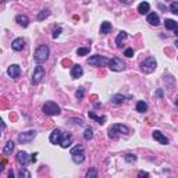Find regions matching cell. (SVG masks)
Here are the masks:
<instances>
[{
  "label": "cell",
  "instance_id": "6da1fadb",
  "mask_svg": "<svg viewBox=\"0 0 178 178\" xmlns=\"http://www.w3.org/2000/svg\"><path fill=\"white\" fill-rule=\"evenodd\" d=\"M49 55H50V49H49V46L40 45L39 47H36L35 53H33V59H35V61H36L38 66H40V64H43L49 59Z\"/></svg>",
  "mask_w": 178,
  "mask_h": 178
},
{
  "label": "cell",
  "instance_id": "7a4b0ae2",
  "mask_svg": "<svg viewBox=\"0 0 178 178\" xmlns=\"http://www.w3.org/2000/svg\"><path fill=\"white\" fill-rule=\"evenodd\" d=\"M86 63L92 67H106V66H109L110 59L104 57V56H100V55H95L88 59Z\"/></svg>",
  "mask_w": 178,
  "mask_h": 178
},
{
  "label": "cell",
  "instance_id": "3957f363",
  "mask_svg": "<svg viewBox=\"0 0 178 178\" xmlns=\"http://www.w3.org/2000/svg\"><path fill=\"white\" fill-rule=\"evenodd\" d=\"M71 159L75 164H81L85 161V152H84V146L82 145H77L75 148L71 149Z\"/></svg>",
  "mask_w": 178,
  "mask_h": 178
},
{
  "label": "cell",
  "instance_id": "277c9868",
  "mask_svg": "<svg viewBox=\"0 0 178 178\" xmlns=\"http://www.w3.org/2000/svg\"><path fill=\"white\" fill-rule=\"evenodd\" d=\"M118 134H130V128L127 125H123V124H114L109 128V138L110 139H116Z\"/></svg>",
  "mask_w": 178,
  "mask_h": 178
},
{
  "label": "cell",
  "instance_id": "5b68a950",
  "mask_svg": "<svg viewBox=\"0 0 178 178\" xmlns=\"http://www.w3.org/2000/svg\"><path fill=\"white\" fill-rule=\"evenodd\" d=\"M156 67H157V61L154 57H148L145 61L141 63V70H142V73H145V74H152L156 70Z\"/></svg>",
  "mask_w": 178,
  "mask_h": 178
},
{
  "label": "cell",
  "instance_id": "8992f818",
  "mask_svg": "<svg viewBox=\"0 0 178 178\" xmlns=\"http://www.w3.org/2000/svg\"><path fill=\"white\" fill-rule=\"evenodd\" d=\"M43 113L47 116H59L61 113L60 106L55 102H46L43 104Z\"/></svg>",
  "mask_w": 178,
  "mask_h": 178
},
{
  "label": "cell",
  "instance_id": "52a82bcc",
  "mask_svg": "<svg viewBox=\"0 0 178 178\" xmlns=\"http://www.w3.org/2000/svg\"><path fill=\"white\" fill-rule=\"evenodd\" d=\"M45 75H46L45 68L42 66H36L35 70H33V74H32V84L33 85L40 84L43 81V78H45Z\"/></svg>",
  "mask_w": 178,
  "mask_h": 178
},
{
  "label": "cell",
  "instance_id": "ba28073f",
  "mask_svg": "<svg viewBox=\"0 0 178 178\" xmlns=\"http://www.w3.org/2000/svg\"><path fill=\"white\" fill-rule=\"evenodd\" d=\"M107 67H109L112 71L120 73V71H124V70H125V63H124L120 57H113V59H110V63Z\"/></svg>",
  "mask_w": 178,
  "mask_h": 178
},
{
  "label": "cell",
  "instance_id": "9c48e42d",
  "mask_svg": "<svg viewBox=\"0 0 178 178\" xmlns=\"http://www.w3.org/2000/svg\"><path fill=\"white\" fill-rule=\"evenodd\" d=\"M36 136V131L35 130H29V131H25V132H21L18 135V142L20 143H29L31 141H33Z\"/></svg>",
  "mask_w": 178,
  "mask_h": 178
},
{
  "label": "cell",
  "instance_id": "30bf717a",
  "mask_svg": "<svg viewBox=\"0 0 178 178\" xmlns=\"http://www.w3.org/2000/svg\"><path fill=\"white\" fill-rule=\"evenodd\" d=\"M17 161H18V164L21 167H27L28 164L31 163V156L27 153V152L21 150L17 153Z\"/></svg>",
  "mask_w": 178,
  "mask_h": 178
},
{
  "label": "cell",
  "instance_id": "8fae6325",
  "mask_svg": "<svg viewBox=\"0 0 178 178\" xmlns=\"http://www.w3.org/2000/svg\"><path fill=\"white\" fill-rule=\"evenodd\" d=\"M73 135L70 132H66V134H63L61 135V139H60V143L59 145L61 146L63 149H67V148H70V146L73 145Z\"/></svg>",
  "mask_w": 178,
  "mask_h": 178
},
{
  "label": "cell",
  "instance_id": "7c38bea8",
  "mask_svg": "<svg viewBox=\"0 0 178 178\" xmlns=\"http://www.w3.org/2000/svg\"><path fill=\"white\" fill-rule=\"evenodd\" d=\"M7 74H9L10 78L17 79L20 77V74H21V68H20L18 64H11V66L7 68Z\"/></svg>",
  "mask_w": 178,
  "mask_h": 178
},
{
  "label": "cell",
  "instance_id": "4fadbf2b",
  "mask_svg": "<svg viewBox=\"0 0 178 178\" xmlns=\"http://www.w3.org/2000/svg\"><path fill=\"white\" fill-rule=\"evenodd\" d=\"M61 135H63V132H61L59 128L51 131V134L49 135V141H50L51 145H59V143H60V139H61Z\"/></svg>",
  "mask_w": 178,
  "mask_h": 178
},
{
  "label": "cell",
  "instance_id": "5bb4252c",
  "mask_svg": "<svg viewBox=\"0 0 178 178\" xmlns=\"http://www.w3.org/2000/svg\"><path fill=\"white\" fill-rule=\"evenodd\" d=\"M152 138H153L156 142L161 143V145H169V138L164 136V134H161L160 131H157V130L152 132Z\"/></svg>",
  "mask_w": 178,
  "mask_h": 178
},
{
  "label": "cell",
  "instance_id": "9a60e30c",
  "mask_svg": "<svg viewBox=\"0 0 178 178\" xmlns=\"http://www.w3.org/2000/svg\"><path fill=\"white\" fill-rule=\"evenodd\" d=\"M24 47H25V39H22V38H17V39H14L11 42V49L15 51H21Z\"/></svg>",
  "mask_w": 178,
  "mask_h": 178
},
{
  "label": "cell",
  "instance_id": "2e32d148",
  "mask_svg": "<svg viewBox=\"0 0 178 178\" xmlns=\"http://www.w3.org/2000/svg\"><path fill=\"white\" fill-rule=\"evenodd\" d=\"M82 75H84V70H82V67L79 66V64L73 66V68H71V78L77 79V78H81Z\"/></svg>",
  "mask_w": 178,
  "mask_h": 178
},
{
  "label": "cell",
  "instance_id": "e0dca14e",
  "mask_svg": "<svg viewBox=\"0 0 178 178\" xmlns=\"http://www.w3.org/2000/svg\"><path fill=\"white\" fill-rule=\"evenodd\" d=\"M15 22H17L18 25H21L22 28H27L28 25H29V18L24 14H18L17 17H15Z\"/></svg>",
  "mask_w": 178,
  "mask_h": 178
},
{
  "label": "cell",
  "instance_id": "ac0fdd59",
  "mask_svg": "<svg viewBox=\"0 0 178 178\" xmlns=\"http://www.w3.org/2000/svg\"><path fill=\"white\" fill-rule=\"evenodd\" d=\"M132 96H125V95H121V93H117V95H114V96L112 97V103H114V104H123L124 102L127 99H131Z\"/></svg>",
  "mask_w": 178,
  "mask_h": 178
},
{
  "label": "cell",
  "instance_id": "d6986e66",
  "mask_svg": "<svg viewBox=\"0 0 178 178\" xmlns=\"http://www.w3.org/2000/svg\"><path fill=\"white\" fill-rule=\"evenodd\" d=\"M128 38V33L125 32V31H120L117 35V38H116V45H117V47H123V42Z\"/></svg>",
  "mask_w": 178,
  "mask_h": 178
},
{
  "label": "cell",
  "instance_id": "ffe728a7",
  "mask_svg": "<svg viewBox=\"0 0 178 178\" xmlns=\"http://www.w3.org/2000/svg\"><path fill=\"white\" fill-rule=\"evenodd\" d=\"M149 10H150V4H149L148 2H142V3H139V6H138L139 14H142V15L149 14Z\"/></svg>",
  "mask_w": 178,
  "mask_h": 178
},
{
  "label": "cell",
  "instance_id": "44dd1931",
  "mask_svg": "<svg viewBox=\"0 0 178 178\" xmlns=\"http://www.w3.org/2000/svg\"><path fill=\"white\" fill-rule=\"evenodd\" d=\"M146 20H148V22L150 25H156V27H157V25L160 24V18H159V15H157L156 13H149L148 18H146Z\"/></svg>",
  "mask_w": 178,
  "mask_h": 178
},
{
  "label": "cell",
  "instance_id": "7402d4cb",
  "mask_svg": "<svg viewBox=\"0 0 178 178\" xmlns=\"http://www.w3.org/2000/svg\"><path fill=\"white\" fill-rule=\"evenodd\" d=\"M112 28H113L112 22L103 21L102 24H100V33H102V35H106V33H109L110 31H112Z\"/></svg>",
  "mask_w": 178,
  "mask_h": 178
},
{
  "label": "cell",
  "instance_id": "603a6c76",
  "mask_svg": "<svg viewBox=\"0 0 178 178\" xmlns=\"http://www.w3.org/2000/svg\"><path fill=\"white\" fill-rule=\"evenodd\" d=\"M88 116H89V118H92V120H95V121H97V124H100V125H103V124L106 123V116H102V117H99V116H96L93 112H89L88 113Z\"/></svg>",
  "mask_w": 178,
  "mask_h": 178
},
{
  "label": "cell",
  "instance_id": "cb8c5ba5",
  "mask_svg": "<svg viewBox=\"0 0 178 178\" xmlns=\"http://www.w3.org/2000/svg\"><path fill=\"white\" fill-rule=\"evenodd\" d=\"M177 22L174 21V20H170L167 18L166 21H164V27H166V29H171V31H177Z\"/></svg>",
  "mask_w": 178,
  "mask_h": 178
},
{
  "label": "cell",
  "instance_id": "d4e9b609",
  "mask_svg": "<svg viewBox=\"0 0 178 178\" xmlns=\"http://www.w3.org/2000/svg\"><path fill=\"white\" fill-rule=\"evenodd\" d=\"M14 142L13 141H9L6 143V145H4V149H3V153L4 154H7V156H9V154H11V152L14 150Z\"/></svg>",
  "mask_w": 178,
  "mask_h": 178
},
{
  "label": "cell",
  "instance_id": "484cf974",
  "mask_svg": "<svg viewBox=\"0 0 178 178\" xmlns=\"http://www.w3.org/2000/svg\"><path fill=\"white\" fill-rule=\"evenodd\" d=\"M135 109L138 113H145L146 110H148V104H146V102H143V100H139V102L136 103Z\"/></svg>",
  "mask_w": 178,
  "mask_h": 178
},
{
  "label": "cell",
  "instance_id": "4316f807",
  "mask_svg": "<svg viewBox=\"0 0 178 178\" xmlns=\"http://www.w3.org/2000/svg\"><path fill=\"white\" fill-rule=\"evenodd\" d=\"M50 15V11H49L47 9H45V10H40L39 13H38V17H36V20L38 21H43V20H46Z\"/></svg>",
  "mask_w": 178,
  "mask_h": 178
},
{
  "label": "cell",
  "instance_id": "83f0119b",
  "mask_svg": "<svg viewBox=\"0 0 178 178\" xmlns=\"http://www.w3.org/2000/svg\"><path fill=\"white\" fill-rule=\"evenodd\" d=\"M124 160H125L127 163L132 164V163H135L136 160H138V156H136V154H132V153H127L125 156H124Z\"/></svg>",
  "mask_w": 178,
  "mask_h": 178
},
{
  "label": "cell",
  "instance_id": "f1b7e54d",
  "mask_svg": "<svg viewBox=\"0 0 178 178\" xmlns=\"http://www.w3.org/2000/svg\"><path fill=\"white\" fill-rule=\"evenodd\" d=\"M84 138L86 139V141H91L92 138H93V130H92L91 127H86L84 131Z\"/></svg>",
  "mask_w": 178,
  "mask_h": 178
},
{
  "label": "cell",
  "instance_id": "f546056e",
  "mask_svg": "<svg viewBox=\"0 0 178 178\" xmlns=\"http://www.w3.org/2000/svg\"><path fill=\"white\" fill-rule=\"evenodd\" d=\"M18 178H31V172L25 167H21L18 171Z\"/></svg>",
  "mask_w": 178,
  "mask_h": 178
},
{
  "label": "cell",
  "instance_id": "4dcf8cb0",
  "mask_svg": "<svg viewBox=\"0 0 178 178\" xmlns=\"http://www.w3.org/2000/svg\"><path fill=\"white\" fill-rule=\"evenodd\" d=\"M85 178H97V170L96 169H89L85 175Z\"/></svg>",
  "mask_w": 178,
  "mask_h": 178
},
{
  "label": "cell",
  "instance_id": "1f68e13d",
  "mask_svg": "<svg viewBox=\"0 0 178 178\" xmlns=\"http://www.w3.org/2000/svg\"><path fill=\"white\" fill-rule=\"evenodd\" d=\"M89 50H91L89 47H79V49H77V55L78 56H86L88 53H89Z\"/></svg>",
  "mask_w": 178,
  "mask_h": 178
},
{
  "label": "cell",
  "instance_id": "d6a6232c",
  "mask_svg": "<svg viewBox=\"0 0 178 178\" xmlns=\"http://www.w3.org/2000/svg\"><path fill=\"white\" fill-rule=\"evenodd\" d=\"M170 11H171L172 14H178V2H172V3L170 4Z\"/></svg>",
  "mask_w": 178,
  "mask_h": 178
},
{
  "label": "cell",
  "instance_id": "836d02e7",
  "mask_svg": "<svg viewBox=\"0 0 178 178\" xmlns=\"http://www.w3.org/2000/svg\"><path fill=\"white\" fill-rule=\"evenodd\" d=\"M84 95H85L84 88H78V89H77V92H75V96H77V99H78V100H81L82 97H84Z\"/></svg>",
  "mask_w": 178,
  "mask_h": 178
},
{
  "label": "cell",
  "instance_id": "e575fe53",
  "mask_svg": "<svg viewBox=\"0 0 178 178\" xmlns=\"http://www.w3.org/2000/svg\"><path fill=\"white\" fill-rule=\"evenodd\" d=\"M124 56H127V57H132V56H134V49L132 47L125 49V51H124Z\"/></svg>",
  "mask_w": 178,
  "mask_h": 178
},
{
  "label": "cell",
  "instance_id": "d590c367",
  "mask_svg": "<svg viewBox=\"0 0 178 178\" xmlns=\"http://www.w3.org/2000/svg\"><path fill=\"white\" fill-rule=\"evenodd\" d=\"M138 178H150V175H149V172L143 171V170H141V171L138 172Z\"/></svg>",
  "mask_w": 178,
  "mask_h": 178
},
{
  "label": "cell",
  "instance_id": "8d00e7d4",
  "mask_svg": "<svg viewBox=\"0 0 178 178\" xmlns=\"http://www.w3.org/2000/svg\"><path fill=\"white\" fill-rule=\"evenodd\" d=\"M61 32H63V28H57V29H55V31H53V38H55V39H56V38H59Z\"/></svg>",
  "mask_w": 178,
  "mask_h": 178
},
{
  "label": "cell",
  "instance_id": "74e56055",
  "mask_svg": "<svg viewBox=\"0 0 178 178\" xmlns=\"http://www.w3.org/2000/svg\"><path fill=\"white\" fill-rule=\"evenodd\" d=\"M70 121H74V124H78V125H82V120L81 118H70Z\"/></svg>",
  "mask_w": 178,
  "mask_h": 178
},
{
  "label": "cell",
  "instance_id": "f35d334b",
  "mask_svg": "<svg viewBox=\"0 0 178 178\" xmlns=\"http://www.w3.org/2000/svg\"><path fill=\"white\" fill-rule=\"evenodd\" d=\"M154 95H156V96L157 97H163V89H157V91L156 92H154Z\"/></svg>",
  "mask_w": 178,
  "mask_h": 178
},
{
  "label": "cell",
  "instance_id": "ab89813d",
  "mask_svg": "<svg viewBox=\"0 0 178 178\" xmlns=\"http://www.w3.org/2000/svg\"><path fill=\"white\" fill-rule=\"evenodd\" d=\"M36 156H38V153L31 154V161H32V163H35V161H36Z\"/></svg>",
  "mask_w": 178,
  "mask_h": 178
},
{
  "label": "cell",
  "instance_id": "60d3db41",
  "mask_svg": "<svg viewBox=\"0 0 178 178\" xmlns=\"http://www.w3.org/2000/svg\"><path fill=\"white\" fill-rule=\"evenodd\" d=\"M4 164H6V161H0V172L4 170Z\"/></svg>",
  "mask_w": 178,
  "mask_h": 178
},
{
  "label": "cell",
  "instance_id": "b9f144b4",
  "mask_svg": "<svg viewBox=\"0 0 178 178\" xmlns=\"http://www.w3.org/2000/svg\"><path fill=\"white\" fill-rule=\"evenodd\" d=\"M9 178H14V171H13V170L9 171Z\"/></svg>",
  "mask_w": 178,
  "mask_h": 178
},
{
  "label": "cell",
  "instance_id": "7bdbcfd3",
  "mask_svg": "<svg viewBox=\"0 0 178 178\" xmlns=\"http://www.w3.org/2000/svg\"><path fill=\"white\" fill-rule=\"evenodd\" d=\"M0 127H2V128H6V124H4V121L2 120V118H0Z\"/></svg>",
  "mask_w": 178,
  "mask_h": 178
},
{
  "label": "cell",
  "instance_id": "ee69618b",
  "mask_svg": "<svg viewBox=\"0 0 178 178\" xmlns=\"http://www.w3.org/2000/svg\"><path fill=\"white\" fill-rule=\"evenodd\" d=\"M0 136H2V132H0Z\"/></svg>",
  "mask_w": 178,
  "mask_h": 178
}]
</instances>
